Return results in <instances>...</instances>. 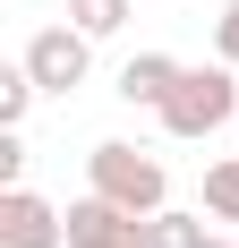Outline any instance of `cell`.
Instances as JSON below:
<instances>
[{
  "mask_svg": "<svg viewBox=\"0 0 239 248\" xmlns=\"http://www.w3.org/2000/svg\"><path fill=\"white\" fill-rule=\"evenodd\" d=\"M154 248H205V214H154Z\"/></svg>",
  "mask_w": 239,
  "mask_h": 248,
  "instance_id": "30bf717a",
  "label": "cell"
},
{
  "mask_svg": "<svg viewBox=\"0 0 239 248\" xmlns=\"http://www.w3.org/2000/svg\"><path fill=\"white\" fill-rule=\"evenodd\" d=\"M34 94H43V86H34V69H26V60H17V69H0V128H17Z\"/></svg>",
  "mask_w": 239,
  "mask_h": 248,
  "instance_id": "9c48e42d",
  "label": "cell"
},
{
  "mask_svg": "<svg viewBox=\"0 0 239 248\" xmlns=\"http://www.w3.org/2000/svg\"><path fill=\"white\" fill-rule=\"evenodd\" d=\"M205 248H231V240H222V231H205Z\"/></svg>",
  "mask_w": 239,
  "mask_h": 248,
  "instance_id": "4fadbf2b",
  "label": "cell"
},
{
  "mask_svg": "<svg viewBox=\"0 0 239 248\" xmlns=\"http://www.w3.org/2000/svg\"><path fill=\"white\" fill-rule=\"evenodd\" d=\"M128 9H137V0H69L60 17H69V26H86V34L103 43V34H120V26H128Z\"/></svg>",
  "mask_w": 239,
  "mask_h": 248,
  "instance_id": "52a82bcc",
  "label": "cell"
},
{
  "mask_svg": "<svg viewBox=\"0 0 239 248\" xmlns=\"http://www.w3.org/2000/svg\"><path fill=\"white\" fill-rule=\"evenodd\" d=\"M86 180H94V197L128 205V214H163V188H171L145 146H94L86 154Z\"/></svg>",
  "mask_w": 239,
  "mask_h": 248,
  "instance_id": "7a4b0ae2",
  "label": "cell"
},
{
  "mask_svg": "<svg viewBox=\"0 0 239 248\" xmlns=\"http://www.w3.org/2000/svg\"><path fill=\"white\" fill-rule=\"evenodd\" d=\"M239 120V86H231V60H214V69H179V86H171L163 103V128L171 137H214V128Z\"/></svg>",
  "mask_w": 239,
  "mask_h": 248,
  "instance_id": "6da1fadb",
  "label": "cell"
},
{
  "mask_svg": "<svg viewBox=\"0 0 239 248\" xmlns=\"http://www.w3.org/2000/svg\"><path fill=\"white\" fill-rule=\"evenodd\" d=\"M86 60H94V34H86V26H43V34L26 43V69H34V86H43V94L86 86Z\"/></svg>",
  "mask_w": 239,
  "mask_h": 248,
  "instance_id": "277c9868",
  "label": "cell"
},
{
  "mask_svg": "<svg viewBox=\"0 0 239 248\" xmlns=\"http://www.w3.org/2000/svg\"><path fill=\"white\" fill-rule=\"evenodd\" d=\"M17 171H26V146H17V128H0V180H9V188H26Z\"/></svg>",
  "mask_w": 239,
  "mask_h": 248,
  "instance_id": "7c38bea8",
  "label": "cell"
},
{
  "mask_svg": "<svg viewBox=\"0 0 239 248\" xmlns=\"http://www.w3.org/2000/svg\"><path fill=\"white\" fill-rule=\"evenodd\" d=\"M69 248H154V214H128V205L86 188L69 205Z\"/></svg>",
  "mask_w": 239,
  "mask_h": 248,
  "instance_id": "3957f363",
  "label": "cell"
},
{
  "mask_svg": "<svg viewBox=\"0 0 239 248\" xmlns=\"http://www.w3.org/2000/svg\"><path fill=\"white\" fill-rule=\"evenodd\" d=\"M171 86H179V60H171V51H137V60L120 69V103H145V111H163Z\"/></svg>",
  "mask_w": 239,
  "mask_h": 248,
  "instance_id": "8992f818",
  "label": "cell"
},
{
  "mask_svg": "<svg viewBox=\"0 0 239 248\" xmlns=\"http://www.w3.org/2000/svg\"><path fill=\"white\" fill-rule=\"evenodd\" d=\"M214 51H222V60H231V69H239V0H231V9H222V17H214Z\"/></svg>",
  "mask_w": 239,
  "mask_h": 248,
  "instance_id": "8fae6325",
  "label": "cell"
},
{
  "mask_svg": "<svg viewBox=\"0 0 239 248\" xmlns=\"http://www.w3.org/2000/svg\"><path fill=\"white\" fill-rule=\"evenodd\" d=\"M205 214H214V223H239V154L205 171Z\"/></svg>",
  "mask_w": 239,
  "mask_h": 248,
  "instance_id": "ba28073f",
  "label": "cell"
},
{
  "mask_svg": "<svg viewBox=\"0 0 239 248\" xmlns=\"http://www.w3.org/2000/svg\"><path fill=\"white\" fill-rule=\"evenodd\" d=\"M0 248H69V214H51L34 188L0 197Z\"/></svg>",
  "mask_w": 239,
  "mask_h": 248,
  "instance_id": "5b68a950",
  "label": "cell"
}]
</instances>
